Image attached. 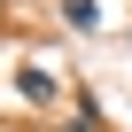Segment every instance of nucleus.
Masks as SVG:
<instances>
[{
  "mask_svg": "<svg viewBox=\"0 0 132 132\" xmlns=\"http://www.w3.org/2000/svg\"><path fill=\"white\" fill-rule=\"evenodd\" d=\"M16 93H23V101H39V109H47V101H54V93H62V86H54V70H47V62H23V70H16Z\"/></svg>",
  "mask_w": 132,
  "mask_h": 132,
  "instance_id": "obj_1",
  "label": "nucleus"
},
{
  "mask_svg": "<svg viewBox=\"0 0 132 132\" xmlns=\"http://www.w3.org/2000/svg\"><path fill=\"white\" fill-rule=\"evenodd\" d=\"M54 8H62L70 31H101V8H93V0H54Z\"/></svg>",
  "mask_w": 132,
  "mask_h": 132,
  "instance_id": "obj_2",
  "label": "nucleus"
},
{
  "mask_svg": "<svg viewBox=\"0 0 132 132\" xmlns=\"http://www.w3.org/2000/svg\"><path fill=\"white\" fill-rule=\"evenodd\" d=\"M62 132H101V117H93V109H78V117L62 124Z\"/></svg>",
  "mask_w": 132,
  "mask_h": 132,
  "instance_id": "obj_3",
  "label": "nucleus"
}]
</instances>
